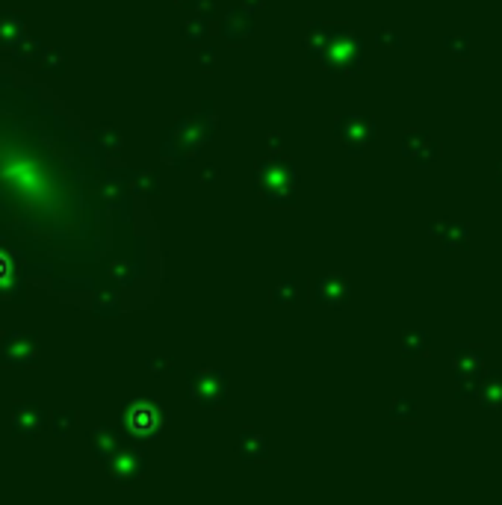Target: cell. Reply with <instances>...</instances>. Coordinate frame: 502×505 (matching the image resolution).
Instances as JSON below:
<instances>
[{"label":"cell","instance_id":"6da1fadb","mask_svg":"<svg viewBox=\"0 0 502 505\" xmlns=\"http://www.w3.org/2000/svg\"><path fill=\"white\" fill-rule=\"evenodd\" d=\"M402 151H405V157L417 160V163L429 166L440 157V142H434L429 133H408L405 142H402Z\"/></svg>","mask_w":502,"mask_h":505},{"label":"cell","instance_id":"7a4b0ae2","mask_svg":"<svg viewBox=\"0 0 502 505\" xmlns=\"http://www.w3.org/2000/svg\"><path fill=\"white\" fill-rule=\"evenodd\" d=\"M432 234L444 239V249H449V251H461L470 246V228L461 225V222H452V219H440V225H434Z\"/></svg>","mask_w":502,"mask_h":505},{"label":"cell","instance_id":"3957f363","mask_svg":"<svg viewBox=\"0 0 502 505\" xmlns=\"http://www.w3.org/2000/svg\"><path fill=\"white\" fill-rule=\"evenodd\" d=\"M452 360H455V373H485V349L481 346H467V343H458L455 352H452Z\"/></svg>","mask_w":502,"mask_h":505},{"label":"cell","instance_id":"277c9868","mask_svg":"<svg viewBox=\"0 0 502 505\" xmlns=\"http://www.w3.org/2000/svg\"><path fill=\"white\" fill-rule=\"evenodd\" d=\"M476 399H479L485 408H502V370L481 373Z\"/></svg>","mask_w":502,"mask_h":505},{"label":"cell","instance_id":"5b68a950","mask_svg":"<svg viewBox=\"0 0 502 505\" xmlns=\"http://www.w3.org/2000/svg\"><path fill=\"white\" fill-rule=\"evenodd\" d=\"M444 48H446L449 56H455V59H467V56H470V38H467L464 33H452V36L444 38Z\"/></svg>","mask_w":502,"mask_h":505},{"label":"cell","instance_id":"8992f818","mask_svg":"<svg viewBox=\"0 0 502 505\" xmlns=\"http://www.w3.org/2000/svg\"><path fill=\"white\" fill-rule=\"evenodd\" d=\"M479 378H481V373H455L458 396H476L479 393Z\"/></svg>","mask_w":502,"mask_h":505},{"label":"cell","instance_id":"52a82bcc","mask_svg":"<svg viewBox=\"0 0 502 505\" xmlns=\"http://www.w3.org/2000/svg\"><path fill=\"white\" fill-rule=\"evenodd\" d=\"M429 349V334L426 331H411L405 337V355H423Z\"/></svg>","mask_w":502,"mask_h":505},{"label":"cell","instance_id":"ba28073f","mask_svg":"<svg viewBox=\"0 0 502 505\" xmlns=\"http://www.w3.org/2000/svg\"><path fill=\"white\" fill-rule=\"evenodd\" d=\"M414 402L411 399H399L396 405H393V417H399V420H408V417H414Z\"/></svg>","mask_w":502,"mask_h":505},{"label":"cell","instance_id":"9c48e42d","mask_svg":"<svg viewBox=\"0 0 502 505\" xmlns=\"http://www.w3.org/2000/svg\"><path fill=\"white\" fill-rule=\"evenodd\" d=\"M496 180L502 184V160H499V166H496Z\"/></svg>","mask_w":502,"mask_h":505}]
</instances>
